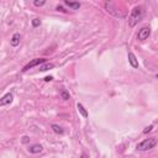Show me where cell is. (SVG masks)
<instances>
[{
    "instance_id": "cell-13",
    "label": "cell",
    "mask_w": 158,
    "mask_h": 158,
    "mask_svg": "<svg viewBox=\"0 0 158 158\" xmlns=\"http://www.w3.org/2000/svg\"><path fill=\"white\" fill-rule=\"evenodd\" d=\"M59 95H60V98H62L63 100H69V99H70V95H69V93H68L67 90H60Z\"/></svg>"
},
{
    "instance_id": "cell-9",
    "label": "cell",
    "mask_w": 158,
    "mask_h": 158,
    "mask_svg": "<svg viewBox=\"0 0 158 158\" xmlns=\"http://www.w3.org/2000/svg\"><path fill=\"white\" fill-rule=\"evenodd\" d=\"M43 149V147L41 144H32L28 147V152L32 153V154H37V153H41Z\"/></svg>"
},
{
    "instance_id": "cell-5",
    "label": "cell",
    "mask_w": 158,
    "mask_h": 158,
    "mask_svg": "<svg viewBox=\"0 0 158 158\" xmlns=\"http://www.w3.org/2000/svg\"><path fill=\"white\" fill-rule=\"evenodd\" d=\"M12 100H14V95H12L11 93H7V94H5V95L0 99V106L9 105V104L12 102Z\"/></svg>"
},
{
    "instance_id": "cell-16",
    "label": "cell",
    "mask_w": 158,
    "mask_h": 158,
    "mask_svg": "<svg viewBox=\"0 0 158 158\" xmlns=\"http://www.w3.org/2000/svg\"><path fill=\"white\" fill-rule=\"evenodd\" d=\"M153 130V125H149L148 127H146L144 130H143V133H148V132H151Z\"/></svg>"
},
{
    "instance_id": "cell-18",
    "label": "cell",
    "mask_w": 158,
    "mask_h": 158,
    "mask_svg": "<svg viewBox=\"0 0 158 158\" xmlns=\"http://www.w3.org/2000/svg\"><path fill=\"white\" fill-rule=\"evenodd\" d=\"M21 141H22V143H27V142L30 141V137H28V136H23Z\"/></svg>"
},
{
    "instance_id": "cell-7",
    "label": "cell",
    "mask_w": 158,
    "mask_h": 158,
    "mask_svg": "<svg viewBox=\"0 0 158 158\" xmlns=\"http://www.w3.org/2000/svg\"><path fill=\"white\" fill-rule=\"evenodd\" d=\"M64 4L72 10H78L80 7V2L79 1H74V0H64Z\"/></svg>"
},
{
    "instance_id": "cell-20",
    "label": "cell",
    "mask_w": 158,
    "mask_h": 158,
    "mask_svg": "<svg viewBox=\"0 0 158 158\" xmlns=\"http://www.w3.org/2000/svg\"><path fill=\"white\" fill-rule=\"evenodd\" d=\"M156 78H157V79H158V74H157V75H156Z\"/></svg>"
},
{
    "instance_id": "cell-17",
    "label": "cell",
    "mask_w": 158,
    "mask_h": 158,
    "mask_svg": "<svg viewBox=\"0 0 158 158\" xmlns=\"http://www.w3.org/2000/svg\"><path fill=\"white\" fill-rule=\"evenodd\" d=\"M56 10H57V11H60V12H67V10H64V7L60 6V5H58V6L56 7Z\"/></svg>"
},
{
    "instance_id": "cell-2",
    "label": "cell",
    "mask_w": 158,
    "mask_h": 158,
    "mask_svg": "<svg viewBox=\"0 0 158 158\" xmlns=\"http://www.w3.org/2000/svg\"><path fill=\"white\" fill-rule=\"evenodd\" d=\"M157 146V138L156 137H148L146 139H143L142 142L137 143L136 148L138 151H149L152 148H154Z\"/></svg>"
},
{
    "instance_id": "cell-10",
    "label": "cell",
    "mask_w": 158,
    "mask_h": 158,
    "mask_svg": "<svg viewBox=\"0 0 158 158\" xmlns=\"http://www.w3.org/2000/svg\"><path fill=\"white\" fill-rule=\"evenodd\" d=\"M77 109H78V111H79V114H80V115H81L83 117H85V118H86V117L89 116V114H88V111L85 110V107H84V106H83L81 104H78V105H77Z\"/></svg>"
},
{
    "instance_id": "cell-3",
    "label": "cell",
    "mask_w": 158,
    "mask_h": 158,
    "mask_svg": "<svg viewBox=\"0 0 158 158\" xmlns=\"http://www.w3.org/2000/svg\"><path fill=\"white\" fill-rule=\"evenodd\" d=\"M46 62H47L46 58H35V59H32L31 62H28V63L22 68V72H27L28 69H31V68H33V67H37V65H41V64H44Z\"/></svg>"
},
{
    "instance_id": "cell-6",
    "label": "cell",
    "mask_w": 158,
    "mask_h": 158,
    "mask_svg": "<svg viewBox=\"0 0 158 158\" xmlns=\"http://www.w3.org/2000/svg\"><path fill=\"white\" fill-rule=\"evenodd\" d=\"M127 57H128V63L131 64V67H132V68H138V59H137V57L135 56V53L130 51V52L127 53Z\"/></svg>"
},
{
    "instance_id": "cell-8",
    "label": "cell",
    "mask_w": 158,
    "mask_h": 158,
    "mask_svg": "<svg viewBox=\"0 0 158 158\" xmlns=\"http://www.w3.org/2000/svg\"><path fill=\"white\" fill-rule=\"evenodd\" d=\"M20 40H21V36H20L19 32H16V33L12 35V37H11V40H10V44H11L12 47H17V46L20 44Z\"/></svg>"
},
{
    "instance_id": "cell-1",
    "label": "cell",
    "mask_w": 158,
    "mask_h": 158,
    "mask_svg": "<svg viewBox=\"0 0 158 158\" xmlns=\"http://www.w3.org/2000/svg\"><path fill=\"white\" fill-rule=\"evenodd\" d=\"M143 17V11L139 6H135L132 10H131V14L128 16V25L130 27H133L136 26Z\"/></svg>"
},
{
    "instance_id": "cell-19",
    "label": "cell",
    "mask_w": 158,
    "mask_h": 158,
    "mask_svg": "<svg viewBox=\"0 0 158 158\" xmlns=\"http://www.w3.org/2000/svg\"><path fill=\"white\" fill-rule=\"evenodd\" d=\"M52 79H53V77L49 75V77H46V78H44V81H51Z\"/></svg>"
},
{
    "instance_id": "cell-12",
    "label": "cell",
    "mask_w": 158,
    "mask_h": 158,
    "mask_svg": "<svg viewBox=\"0 0 158 158\" xmlns=\"http://www.w3.org/2000/svg\"><path fill=\"white\" fill-rule=\"evenodd\" d=\"M54 67V64L53 63H46L44 65H40V70L41 72H44V70H47V69H51V68H53Z\"/></svg>"
},
{
    "instance_id": "cell-11",
    "label": "cell",
    "mask_w": 158,
    "mask_h": 158,
    "mask_svg": "<svg viewBox=\"0 0 158 158\" xmlns=\"http://www.w3.org/2000/svg\"><path fill=\"white\" fill-rule=\"evenodd\" d=\"M51 127H52V130H53L56 133H58V135H63V133H64V130H63L59 125H57V123H53Z\"/></svg>"
},
{
    "instance_id": "cell-4",
    "label": "cell",
    "mask_w": 158,
    "mask_h": 158,
    "mask_svg": "<svg viewBox=\"0 0 158 158\" xmlns=\"http://www.w3.org/2000/svg\"><path fill=\"white\" fill-rule=\"evenodd\" d=\"M149 35H151V27L144 26V27H142V28L138 31L137 38H138L139 41H144V40H147V38L149 37Z\"/></svg>"
},
{
    "instance_id": "cell-14",
    "label": "cell",
    "mask_w": 158,
    "mask_h": 158,
    "mask_svg": "<svg viewBox=\"0 0 158 158\" xmlns=\"http://www.w3.org/2000/svg\"><path fill=\"white\" fill-rule=\"evenodd\" d=\"M46 1H47V0H33V5H35L36 7H42V6L46 4Z\"/></svg>"
},
{
    "instance_id": "cell-15",
    "label": "cell",
    "mask_w": 158,
    "mask_h": 158,
    "mask_svg": "<svg viewBox=\"0 0 158 158\" xmlns=\"http://www.w3.org/2000/svg\"><path fill=\"white\" fill-rule=\"evenodd\" d=\"M41 25V20L40 19H33L32 20V26L33 27H37V26H40Z\"/></svg>"
}]
</instances>
